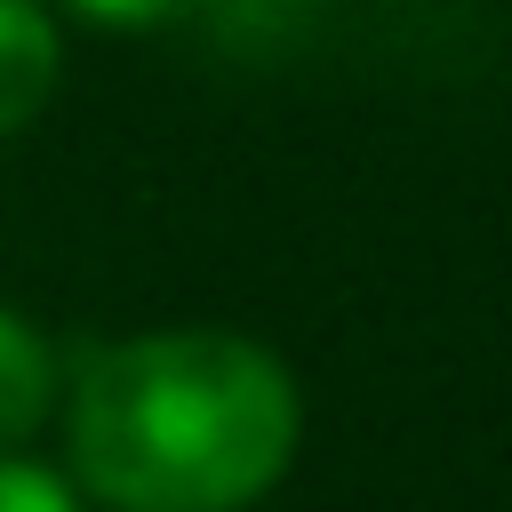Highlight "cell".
I'll use <instances>...</instances> for the list:
<instances>
[{
    "instance_id": "1",
    "label": "cell",
    "mask_w": 512,
    "mask_h": 512,
    "mask_svg": "<svg viewBox=\"0 0 512 512\" xmlns=\"http://www.w3.org/2000/svg\"><path fill=\"white\" fill-rule=\"evenodd\" d=\"M72 472L104 512H248L304 440L280 352L232 328H152L72 376Z\"/></svg>"
},
{
    "instance_id": "2",
    "label": "cell",
    "mask_w": 512,
    "mask_h": 512,
    "mask_svg": "<svg viewBox=\"0 0 512 512\" xmlns=\"http://www.w3.org/2000/svg\"><path fill=\"white\" fill-rule=\"evenodd\" d=\"M64 80V40L40 0H0V136L32 128Z\"/></svg>"
},
{
    "instance_id": "3",
    "label": "cell",
    "mask_w": 512,
    "mask_h": 512,
    "mask_svg": "<svg viewBox=\"0 0 512 512\" xmlns=\"http://www.w3.org/2000/svg\"><path fill=\"white\" fill-rule=\"evenodd\" d=\"M48 400H56V352H48V336L24 312L0 304V448H16L48 416Z\"/></svg>"
},
{
    "instance_id": "4",
    "label": "cell",
    "mask_w": 512,
    "mask_h": 512,
    "mask_svg": "<svg viewBox=\"0 0 512 512\" xmlns=\"http://www.w3.org/2000/svg\"><path fill=\"white\" fill-rule=\"evenodd\" d=\"M0 512H80V504L56 472H40L24 456H0Z\"/></svg>"
},
{
    "instance_id": "5",
    "label": "cell",
    "mask_w": 512,
    "mask_h": 512,
    "mask_svg": "<svg viewBox=\"0 0 512 512\" xmlns=\"http://www.w3.org/2000/svg\"><path fill=\"white\" fill-rule=\"evenodd\" d=\"M72 16H88V24H104V32H144V24H160V16H184L192 0H64Z\"/></svg>"
}]
</instances>
